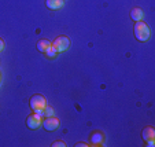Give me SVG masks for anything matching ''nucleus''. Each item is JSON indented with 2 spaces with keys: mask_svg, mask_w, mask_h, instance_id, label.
Listing matches in <instances>:
<instances>
[{
  "mask_svg": "<svg viewBox=\"0 0 155 147\" xmlns=\"http://www.w3.org/2000/svg\"><path fill=\"white\" fill-rule=\"evenodd\" d=\"M51 45H52V48L56 52H64L70 47V38L66 37V36H59V37H56L54 40V43Z\"/></svg>",
  "mask_w": 155,
  "mask_h": 147,
  "instance_id": "nucleus-3",
  "label": "nucleus"
},
{
  "mask_svg": "<svg viewBox=\"0 0 155 147\" xmlns=\"http://www.w3.org/2000/svg\"><path fill=\"white\" fill-rule=\"evenodd\" d=\"M141 138L144 139V140H152V139L155 138V129L152 127H146L143 129V132H141Z\"/></svg>",
  "mask_w": 155,
  "mask_h": 147,
  "instance_id": "nucleus-7",
  "label": "nucleus"
},
{
  "mask_svg": "<svg viewBox=\"0 0 155 147\" xmlns=\"http://www.w3.org/2000/svg\"><path fill=\"white\" fill-rule=\"evenodd\" d=\"M51 43L50 40H47V38H43V40H38L37 41V50L40 51V52H43V54H45V51L48 50V48L51 47Z\"/></svg>",
  "mask_w": 155,
  "mask_h": 147,
  "instance_id": "nucleus-9",
  "label": "nucleus"
},
{
  "mask_svg": "<svg viewBox=\"0 0 155 147\" xmlns=\"http://www.w3.org/2000/svg\"><path fill=\"white\" fill-rule=\"evenodd\" d=\"M41 124H43V115L38 113H33L26 118V125L29 129H37Z\"/></svg>",
  "mask_w": 155,
  "mask_h": 147,
  "instance_id": "nucleus-4",
  "label": "nucleus"
},
{
  "mask_svg": "<svg viewBox=\"0 0 155 147\" xmlns=\"http://www.w3.org/2000/svg\"><path fill=\"white\" fill-rule=\"evenodd\" d=\"M29 106H30V109L33 110V113L41 114L43 110L47 107V99H45V96H43V95H38V94L33 95L29 100Z\"/></svg>",
  "mask_w": 155,
  "mask_h": 147,
  "instance_id": "nucleus-1",
  "label": "nucleus"
},
{
  "mask_svg": "<svg viewBox=\"0 0 155 147\" xmlns=\"http://www.w3.org/2000/svg\"><path fill=\"white\" fill-rule=\"evenodd\" d=\"M64 4L63 0H45V6L50 10H59Z\"/></svg>",
  "mask_w": 155,
  "mask_h": 147,
  "instance_id": "nucleus-6",
  "label": "nucleus"
},
{
  "mask_svg": "<svg viewBox=\"0 0 155 147\" xmlns=\"http://www.w3.org/2000/svg\"><path fill=\"white\" fill-rule=\"evenodd\" d=\"M45 55H47L48 58H55V56L58 55V52H56V51H55V50H54V48H52V45H51V47L48 48L47 51H45Z\"/></svg>",
  "mask_w": 155,
  "mask_h": 147,
  "instance_id": "nucleus-12",
  "label": "nucleus"
},
{
  "mask_svg": "<svg viewBox=\"0 0 155 147\" xmlns=\"http://www.w3.org/2000/svg\"><path fill=\"white\" fill-rule=\"evenodd\" d=\"M44 127V129L48 131V132H52V131H56L59 127V120L54 115L51 117H45V120H43V124H41Z\"/></svg>",
  "mask_w": 155,
  "mask_h": 147,
  "instance_id": "nucleus-5",
  "label": "nucleus"
},
{
  "mask_svg": "<svg viewBox=\"0 0 155 147\" xmlns=\"http://www.w3.org/2000/svg\"><path fill=\"white\" fill-rule=\"evenodd\" d=\"M130 18L135 22H139V21H143V18H144V12H143V10L141 8H139V7H135V8L130 11Z\"/></svg>",
  "mask_w": 155,
  "mask_h": 147,
  "instance_id": "nucleus-8",
  "label": "nucleus"
},
{
  "mask_svg": "<svg viewBox=\"0 0 155 147\" xmlns=\"http://www.w3.org/2000/svg\"><path fill=\"white\" fill-rule=\"evenodd\" d=\"M3 50H4V41L0 38V52H2Z\"/></svg>",
  "mask_w": 155,
  "mask_h": 147,
  "instance_id": "nucleus-14",
  "label": "nucleus"
},
{
  "mask_svg": "<svg viewBox=\"0 0 155 147\" xmlns=\"http://www.w3.org/2000/svg\"><path fill=\"white\" fill-rule=\"evenodd\" d=\"M89 140H91L92 144H102L103 143V135H102V132H99V131L94 132L91 135V138H89Z\"/></svg>",
  "mask_w": 155,
  "mask_h": 147,
  "instance_id": "nucleus-10",
  "label": "nucleus"
},
{
  "mask_svg": "<svg viewBox=\"0 0 155 147\" xmlns=\"http://www.w3.org/2000/svg\"><path fill=\"white\" fill-rule=\"evenodd\" d=\"M41 115H45V117H51V115H54V109H52V107H50V106L47 105V107L43 110Z\"/></svg>",
  "mask_w": 155,
  "mask_h": 147,
  "instance_id": "nucleus-11",
  "label": "nucleus"
},
{
  "mask_svg": "<svg viewBox=\"0 0 155 147\" xmlns=\"http://www.w3.org/2000/svg\"><path fill=\"white\" fill-rule=\"evenodd\" d=\"M151 36V32H150V28L146 22L143 21H139L135 25V37L137 38L139 41H147Z\"/></svg>",
  "mask_w": 155,
  "mask_h": 147,
  "instance_id": "nucleus-2",
  "label": "nucleus"
},
{
  "mask_svg": "<svg viewBox=\"0 0 155 147\" xmlns=\"http://www.w3.org/2000/svg\"><path fill=\"white\" fill-rule=\"evenodd\" d=\"M51 146H52V147H56V146H58V147H64L66 144H64L62 140H55L52 144H51Z\"/></svg>",
  "mask_w": 155,
  "mask_h": 147,
  "instance_id": "nucleus-13",
  "label": "nucleus"
},
{
  "mask_svg": "<svg viewBox=\"0 0 155 147\" xmlns=\"http://www.w3.org/2000/svg\"><path fill=\"white\" fill-rule=\"evenodd\" d=\"M154 139H152V140H147V146H148V147H152V146H154Z\"/></svg>",
  "mask_w": 155,
  "mask_h": 147,
  "instance_id": "nucleus-15",
  "label": "nucleus"
}]
</instances>
